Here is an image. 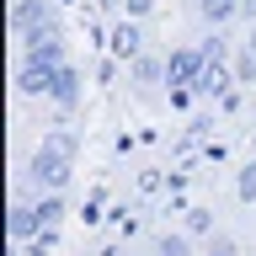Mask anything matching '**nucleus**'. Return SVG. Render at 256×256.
Segmentation results:
<instances>
[{
    "mask_svg": "<svg viewBox=\"0 0 256 256\" xmlns=\"http://www.w3.org/2000/svg\"><path fill=\"white\" fill-rule=\"evenodd\" d=\"M240 198H246V203H256V160L240 171Z\"/></svg>",
    "mask_w": 256,
    "mask_h": 256,
    "instance_id": "13",
    "label": "nucleus"
},
{
    "mask_svg": "<svg viewBox=\"0 0 256 256\" xmlns=\"http://www.w3.org/2000/svg\"><path fill=\"white\" fill-rule=\"evenodd\" d=\"M27 64H64V38H59V27H38V32H27V54H22Z\"/></svg>",
    "mask_w": 256,
    "mask_h": 256,
    "instance_id": "2",
    "label": "nucleus"
},
{
    "mask_svg": "<svg viewBox=\"0 0 256 256\" xmlns=\"http://www.w3.org/2000/svg\"><path fill=\"white\" fill-rule=\"evenodd\" d=\"M139 27H118L112 32V54H118V59H139Z\"/></svg>",
    "mask_w": 256,
    "mask_h": 256,
    "instance_id": "7",
    "label": "nucleus"
},
{
    "mask_svg": "<svg viewBox=\"0 0 256 256\" xmlns=\"http://www.w3.org/2000/svg\"><path fill=\"white\" fill-rule=\"evenodd\" d=\"M155 75H160L155 59H134V80H155Z\"/></svg>",
    "mask_w": 256,
    "mask_h": 256,
    "instance_id": "15",
    "label": "nucleus"
},
{
    "mask_svg": "<svg viewBox=\"0 0 256 256\" xmlns=\"http://www.w3.org/2000/svg\"><path fill=\"white\" fill-rule=\"evenodd\" d=\"M203 64H208V54H192V48H182V54H171V80H176V86H198Z\"/></svg>",
    "mask_w": 256,
    "mask_h": 256,
    "instance_id": "4",
    "label": "nucleus"
},
{
    "mask_svg": "<svg viewBox=\"0 0 256 256\" xmlns=\"http://www.w3.org/2000/svg\"><path fill=\"white\" fill-rule=\"evenodd\" d=\"M27 187H38V192H59L64 182H70V155H59V150H38V155L27 160V176H22Z\"/></svg>",
    "mask_w": 256,
    "mask_h": 256,
    "instance_id": "1",
    "label": "nucleus"
},
{
    "mask_svg": "<svg viewBox=\"0 0 256 256\" xmlns=\"http://www.w3.org/2000/svg\"><path fill=\"white\" fill-rule=\"evenodd\" d=\"M235 80H256V48L235 59Z\"/></svg>",
    "mask_w": 256,
    "mask_h": 256,
    "instance_id": "14",
    "label": "nucleus"
},
{
    "mask_svg": "<svg viewBox=\"0 0 256 256\" xmlns=\"http://www.w3.org/2000/svg\"><path fill=\"white\" fill-rule=\"evenodd\" d=\"M192 91H203V96H219V91H224V70H219V59L203 64V75H198V86H192Z\"/></svg>",
    "mask_w": 256,
    "mask_h": 256,
    "instance_id": "9",
    "label": "nucleus"
},
{
    "mask_svg": "<svg viewBox=\"0 0 256 256\" xmlns=\"http://www.w3.org/2000/svg\"><path fill=\"white\" fill-rule=\"evenodd\" d=\"M59 219H64V203H59V198H54V192H48L43 203H38V224H43V230H54V224H59Z\"/></svg>",
    "mask_w": 256,
    "mask_h": 256,
    "instance_id": "10",
    "label": "nucleus"
},
{
    "mask_svg": "<svg viewBox=\"0 0 256 256\" xmlns=\"http://www.w3.org/2000/svg\"><path fill=\"white\" fill-rule=\"evenodd\" d=\"M240 6H246V0H203L198 11H203V22H214V27H219V22H230Z\"/></svg>",
    "mask_w": 256,
    "mask_h": 256,
    "instance_id": "8",
    "label": "nucleus"
},
{
    "mask_svg": "<svg viewBox=\"0 0 256 256\" xmlns=\"http://www.w3.org/2000/svg\"><path fill=\"white\" fill-rule=\"evenodd\" d=\"M48 96H54L59 107H75V102H80V75L70 70V64H59V70H54V91H48Z\"/></svg>",
    "mask_w": 256,
    "mask_h": 256,
    "instance_id": "5",
    "label": "nucleus"
},
{
    "mask_svg": "<svg viewBox=\"0 0 256 256\" xmlns=\"http://www.w3.org/2000/svg\"><path fill=\"white\" fill-rule=\"evenodd\" d=\"M38 27H54V6H48V0H16L11 6V32L27 38V32H38Z\"/></svg>",
    "mask_w": 256,
    "mask_h": 256,
    "instance_id": "3",
    "label": "nucleus"
},
{
    "mask_svg": "<svg viewBox=\"0 0 256 256\" xmlns=\"http://www.w3.org/2000/svg\"><path fill=\"white\" fill-rule=\"evenodd\" d=\"M123 11L128 16H144V11H150V0H123Z\"/></svg>",
    "mask_w": 256,
    "mask_h": 256,
    "instance_id": "16",
    "label": "nucleus"
},
{
    "mask_svg": "<svg viewBox=\"0 0 256 256\" xmlns=\"http://www.w3.org/2000/svg\"><path fill=\"white\" fill-rule=\"evenodd\" d=\"M251 48H256V27H251Z\"/></svg>",
    "mask_w": 256,
    "mask_h": 256,
    "instance_id": "17",
    "label": "nucleus"
},
{
    "mask_svg": "<svg viewBox=\"0 0 256 256\" xmlns=\"http://www.w3.org/2000/svg\"><path fill=\"white\" fill-rule=\"evenodd\" d=\"M6 230H11V240H27V235H38V230H43V224H38V208L16 203V208H11V219H6Z\"/></svg>",
    "mask_w": 256,
    "mask_h": 256,
    "instance_id": "6",
    "label": "nucleus"
},
{
    "mask_svg": "<svg viewBox=\"0 0 256 256\" xmlns=\"http://www.w3.org/2000/svg\"><path fill=\"white\" fill-rule=\"evenodd\" d=\"M48 150H59V155H70V160H75V134H48Z\"/></svg>",
    "mask_w": 256,
    "mask_h": 256,
    "instance_id": "12",
    "label": "nucleus"
},
{
    "mask_svg": "<svg viewBox=\"0 0 256 256\" xmlns=\"http://www.w3.org/2000/svg\"><path fill=\"white\" fill-rule=\"evenodd\" d=\"M155 256H192V251H187V240H182V235H160L155 240Z\"/></svg>",
    "mask_w": 256,
    "mask_h": 256,
    "instance_id": "11",
    "label": "nucleus"
}]
</instances>
